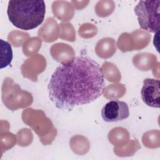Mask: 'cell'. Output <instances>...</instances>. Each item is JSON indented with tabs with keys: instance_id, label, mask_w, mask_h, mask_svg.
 Here are the masks:
<instances>
[{
	"instance_id": "3",
	"label": "cell",
	"mask_w": 160,
	"mask_h": 160,
	"mask_svg": "<svg viewBox=\"0 0 160 160\" xmlns=\"http://www.w3.org/2000/svg\"><path fill=\"white\" fill-rule=\"evenodd\" d=\"M160 1H140L134 8L139 26L150 32L159 30Z\"/></svg>"
},
{
	"instance_id": "25",
	"label": "cell",
	"mask_w": 160,
	"mask_h": 160,
	"mask_svg": "<svg viewBox=\"0 0 160 160\" xmlns=\"http://www.w3.org/2000/svg\"><path fill=\"white\" fill-rule=\"evenodd\" d=\"M79 34L83 38H91L96 36L98 29L96 26L91 23L83 24L79 29Z\"/></svg>"
},
{
	"instance_id": "1",
	"label": "cell",
	"mask_w": 160,
	"mask_h": 160,
	"mask_svg": "<svg viewBox=\"0 0 160 160\" xmlns=\"http://www.w3.org/2000/svg\"><path fill=\"white\" fill-rule=\"evenodd\" d=\"M104 79L100 65L80 56L62 64L49 79V98L59 109H71L94 101L102 94Z\"/></svg>"
},
{
	"instance_id": "17",
	"label": "cell",
	"mask_w": 160,
	"mask_h": 160,
	"mask_svg": "<svg viewBox=\"0 0 160 160\" xmlns=\"http://www.w3.org/2000/svg\"><path fill=\"white\" fill-rule=\"evenodd\" d=\"M115 8V3L113 1H99L95 6L96 14L99 17H106L110 15Z\"/></svg>"
},
{
	"instance_id": "23",
	"label": "cell",
	"mask_w": 160,
	"mask_h": 160,
	"mask_svg": "<svg viewBox=\"0 0 160 160\" xmlns=\"http://www.w3.org/2000/svg\"><path fill=\"white\" fill-rule=\"evenodd\" d=\"M118 46L122 52L133 51V45L131 34L127 32L122 33L118 38Z\"/></svg>"
},
{
	"instance_id": "21",
	"label": "cell",
	"mask_w": 160,
	"mask_h": 160,
	"mask_svg": "<svg viewBox=\"0 0 160 160\" xmlns=\"http://www.w3.org/2000/svg\"><path fill=\"white\" fill-rule=\"evenodd\" d=\"M28 38V33L19 31H12L9 34L8 39L14 47H19L28 41L27 39Z\"/></svg>"
},
{
	"instance_id": "6",
	"label": "cell",
	"mask_w": 160,
	"mask_h": 160,
	"mask_svg": "<svg viewBox=\"0 0 160 160\" xmlns=\"http://www.w3.org/2000/svg\"><path fill=\"white\" fill-rule=\"evenodd\" d=\"M159 80L147 78L144 79L141 95L142 101L148 106L159 108L160 88Z\"/></svg>"
},
{
	"instance_id": "12",
	"label": "cell",
	"mask_w": 160,
	"mask_h": 160,
	"mask_svg": "<svg viewBox=\"0 0 160 160\" xmlns=\"http://www.w3.org/2000/svg\"><path fill=\"white\" fill-rule=\"evenodd\" d=\"M116 51V43L114 39L106 38L99 41L95 47L96 54L104 59L111 57Z\"/></svg>"
},
{
	"instance_id": "7",
	"label": "cell",
	"mask_w": 160,
	"mask_h": 160,
	"mask_svg": "<svg viewBox=\"0 0 160 160\" xmlns=\"http://www.w3.org/2000/svg\"><path fill=\"white\" fill-rule=\"evenodd\" d=\"M46 59L41 54H37L28 59L21 66V72L24 78L36 81L38 75L46 68Z\"/></svg>"
},
{
	"instance_id": "11",
	"label": "cell",
	"mask_w": 160,
	"mask_h": 160,
	"mask_svg": "<svg viewBox=\"0 0 160 160\" xmlns=\"http://www.w3.org/2000/svg\"><path fill=\"white\" fill-rule=\"evenodd\" d=\"M156 56L151 53L141 52L136 54L132 58L134 66L141 71H149L156 65Z\"/></svg>"
},
{
	"instance_id": "10",
	"label": "cell",
	"mask_w": 160,
	"mask_h": 160,
	"mask_svg": "<svg viewBox=\"0 0 160 160\" xmlns=\"http://www.w3.org/2000/svg\"><path fill=\"white\" fill-rule=\"evenodd\" d=\"M52 11L56 18L61 21L71 20L74 14V10L71 2L65 1H55L52 4Z\"/></svg>"
},
{
	"instance_id": "24",
	"label": "cell",
	"mask_w": 160,
	"mask_h": 160,
	"mask_svg": "<svg viewBox=\"0 0 160 160\" xmlns=\"http://www.w3.org/2000/svg\"><path fill=\"white\" fill-rule=\"evenodd\" d=\"M69 144L71 145V148L72 149V151L77 154H79V146H80V149H85L87 151H88L89 149V141L87 138H86L82 136H81L80 144H79V135L75 136L71 138L69 141Z\"/></svg>"
},
{
	"instance_id": "27",
	"label": "cell",
	"mask_w": 160,
	"mask_h": 160,
	"mask_svg": "<svg viewBox=\"0 0 160 160\" xmlns=\"http://www.w3.org/2000/svg\"><path fill=\"white\" fill-rule=\"evenodd\" d=\"M86 1H72L71 2V3L72 4V5L74 6V7L75 8V9H81L82 8H84V7H86L84 5H82L81 4H83Z\"/></svg>"
},
{
	"instance_id": "4",
	"label": "cell",
	"mask_w": 160,
	"mask_h": 160,
	"mask_svg": "<svg viewBox=\"0 0 160 160\" xmlns=\"http://www.w3.org/2000/svg\"><path fill=\"white\" fill-rule=\"evenodd\" d=\"M32 99L31 93L22 91L18 84L14 83L11 78L4 79L2 87V99L5 106L9 109L16 110L28 105L21 99Z\"/></svg>"
},
{
	"instance_id": "2",
	"label": "cell",
	"mask_w": 160,
	"mask_h": 160,
	"mask_svg": "<svg viewBox=\"0 0 160 160\" xmlns=\"http://www.w3.org/2000/svg\"><path fill=\"white\" fill-rule=\"evenodd\" d=\"M46 13L44 1H9L7 14L10 22L22 30H31L43 22Z\"/></svg>"
},
{
	"instance_id": "14",
	"label": "cell",
	"mask_w": 160,
	"mask_h": 160,
	"mask_svg": "<svg viewBox=\"0 0 160 160\" xmlns=\"http://www.w3.org/2000/svg\"><path fill=\"white\" fill-rule=\"evenodd\" d=\"M108 139L114 145L124 146L129 140V132L123 128H116L109 132Z\"/></svg>"
},
{
	"instance_id": "16",
	"label": "cell",
	"mask_w": 160,
	"mask_h": 160,
	"mask_svg": "<svg viewBox=\"0 0 160 160\" xmlns=\"http://www.w3.org/2000/svg\"><path fill=\"white\" fill-rule=\"evenodd\" d=\"M126 92V88L122 84H113L109 85L103 89L104 98L114 99L121 98Z\"/></svg>"
},
{
	"instance_id": "15",
	"label": "cell",
	"mask_w": 160,
	"mask_h": 160,
	"mask_svg": "<svg viewBox=\"0 0 160 160\" xmlns=\"http://www.w3.org/2000/svg\"><path fill=\"white\" fill-rule=\"evenodd\" d=\"M101 69L104 78L108 81L118 82L120 81L121 73L115 64L106 61L102 64Z\"/></svg>"
},
{
	"instance_id": "13",
	"label": "cell",
	"mask_w": 160,
	"mask_h": 160,
	"mask_svg": "<svg viewBox=\"0 0 160 160\" xmlns=\"http://www.w3.org/2000/svg\"><path fill=\"white\" fill-rule=\"evenodd\" d=\"M132 38L133 49H141L148 46L151 40V34L140 29H137L130 34Z\"/></svg>"
},
{
	"instance_id": "5",
	"label": "cell",
	"mask_w": 160,
	"mask_h": 160,
	"mask_svg": "<svg viewBox=\"0 0 160 160\" xmlns=\"http://www.w3.org/2000/svg\"><path fill=\"white\" fill-rule=\"evenodd\" d=\"M129 116L126 102L112 100L106 103L101 109V116L106 122H118L127 119Z\"/></svg>"
},
{
	"instance_id": "26",
	"label": "cell",
	"mask_w": 160,
	"mask_h": 160,
	"mask_svg": "<svg viewBox=\"0 0 160 160\" xmlns=\"http://www.w3.org/2000/svg\"><path fill=\"white\" fill-rule=\"evenodd\" d=\"M17 135H18V144H19V146H22V144H23L24 139H28V140H29L30 141L32 142V134L31 131L30 129H28L25 136H23V134H22V132H21V131H19L18 132Z\"/></svg>"
},
{
	"instance_id": "9",
	"label": "cell",
	"mask_w": 160,
	"mask_h": 160,
	"mask_svg": "<svg viewBox=\"0 0 160 160\" xmlns=\"http://www.w3.org/2000/svg\"><path fill=\"white\" fill-rule=\"evenodd\" d=\"M59 31L57 22L52 18H48L39 29L38 34L44 41L51 42L58 39Z\"/></svg>"
},
{
	"instance_id": "22",
	"label": "cell",
	"mask_w": 160,
	"mask_h": 160,
	"mask_svg": "<svg viewBox=\"0 0 160 160\" xmlns=\"http://www.w3.org/2000/svg\"><path fill=\"white\" fill-rule=\"evenodd\" d=\"M1 51L4 52V53L1 52V58L5 56V58L1 61V68H3L10 64L12 59V51L10 44L2 39H1Z\"/></svg>"
},
{
	"instance_id": "8",
	"label": "cell",
	"mask_w": 160,
	"mask_h": 160,
	"mask_svg": "<svg viewBox=\"0 0 160 160\" xmlns=\"http://www.w3.org/2000/svg\"><path fill=\"white\" fill-rule=\"evenodd\" d=\"M50 52L52 57L62 64L69 62L75 58L73 49L68 44L64 43L53 44L51 48Z\"/></svg>"
},
{
	"instance_id": "20",
	"label": "cell",
	"mask_w": 160,
	"mask_h": 160,
	"mask_svg": "<svg viewBox=\"0 0 160 160\" xmlns=\"http://www.w3.org/2000/svg\"><path fill=\"white\" fill-rule=\"evenodd\" d=\"M41 45V39L38 38H32L23 44V53L28 56H30L35 54L39 51Z\"/></svg>"
},
{
	"instance_id": "19",
	"label": "cell",
	"mask_w": 160,
	"mask_h": 160,
	"mask_svg": "<svg viewBox=\"0 0 160 160\" xmlns=\"http://www.w3.org/2000/svg\"><path fill=\"white\" fill-rule=\"evenodd\" d=\"M59 35L60 38L68 41L73 42L76 39V32L71 23L61 22L59 24Z\"/></svg>"
},
{
	"instance_id": "18",
	"label": "cell",
	"mask_w": 160,
	"mask_h": 160,
	"mask_svg": "<svg viewBox=\"0 0 160 160\" xmlns=\"http://www.w3.org/2000/svg\"><path fill=\"white\" fill-rule=\"evenodd\" d=\"M159 131H151L144 134L142 141L145 146L150 148H158L159 146Z\"/></svg>"
}]
</instances>
